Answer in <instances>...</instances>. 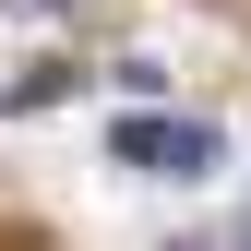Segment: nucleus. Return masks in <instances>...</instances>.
<instances>
[{
	"mask_svg": "<svg viewBox=\"0 0 251 251\" xmlns=\"http://www.w3.org/2000/svg\"><path fill=\"white\" fill-rule=\"evenodd\" d=\"M12 12H72V0H12Z\"/></svg>",
	"mask_w": 251,
	"mask_h": 251,
	"instance_id": "obj_3",
	"label": "nucleus"
},
{
	"mask_svg": "<svg viewBox=\"0 0 251 251\" xmlns=\"http://www.w3.org/2000/svg\"><path fill=\"white\" fill-rule=\"evenodd\" d=\"M72 84H84L72 60H36V72H12V84H0V108H12V120H24V108H60Z\"/></svg>",
	"mask_w": 251,
	"mask_h": 251,
	"instance_id": "obj_2",
	"label": "nucleus"
},
{
	"mask_svg": "<svg viewBox=\"0 0 251 251\" xmlns=\"http://www.w3.org/2000/svg\"><path fill=\"white\" fill-rule=\"evenodd\" d=\"M108 155H120V168H144V179H203V168H227V144H215L203 132V120H120V132H108Z\"/></svg>",
	"mask_w": 251,
	"mask_h": 251,
	"instance_id": "obj_1",
	"label": "nucleus"
},
{
	"mask_svg": "<svg viewBox=\"0 0 251 251\" xmlns=\"http://www.w3.org/2000/svg\"><path fill=\"white\" fill-rule=\"evenodd\" d=\"M239 251H251V203H239Z\"/></svg>",
	"mask_w": 251,
	"mask_h": 251,
	"instance_id": "obj_4",
	"label": "nucleus"
}]
</instances>
